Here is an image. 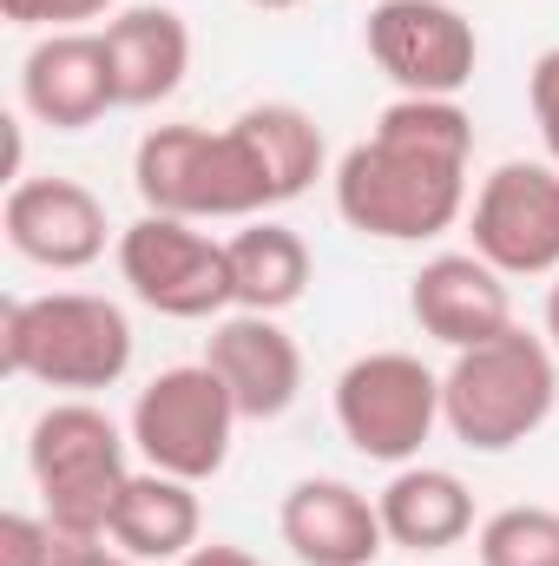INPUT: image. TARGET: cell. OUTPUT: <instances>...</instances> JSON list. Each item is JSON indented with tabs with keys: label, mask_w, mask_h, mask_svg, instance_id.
<instances>
[{
	"label": "cell",
	"mask_w": 559,
	"mask_h": 566,
	"mask_svg": "<svg viewBox=\"0 0 559 566\" xmlns=\"http://www.w3.org/2000/svg\"><path fill=\"white\" fill-rule=\"evenodd\" d=\"M547 336H553V349H559V283H553V296H547Z\"/></svg>",
	"instance_id": "cell-26"
},
{
	"label": "cell",
	"mask_w": 559,
	"mask_h": 566,
	"mask_svg": "<svg viewBox=\"0 0 559 566\" xmlns=\"http://www.w3.org/2000/svg\"><path fill=\"white\" fill-rule=\"evenodd\" d=\"M362 40L369 60L402 86V99H454L481 60L474 20L447 0H376Z\"/></svg>",
	"instance_id": "cell-10"
},
{
	"label": "cell",
	"mask_w": 559,
	"mask_h": 566,
	"mask_svg": "<svg viewBox=\"0 0 559 566\" xmlns=\"http://www.w3.org/2000/svg\"><path fill=\"white\" fill-rule=\"evenodd\" d=\"M119 277L133 283L145 310L158 316H178V323H204V316H224L238 310V290H231V251L218 238H204L191 218H158L145 211L139 224L119 231Z\"/></svg>",
	"instance_id": "cell-8"
},
{
	"label": "cell",
	"mask_w": 559,
	"mask_h": 566,
	"mask_svg": "<svg viewBox=\"0 0 559 566\" xmlns=\"http://www.w3.org/2000/svg\"><path fill=\"white\" fill-rule=\"evenodd\" d=\"M204 363L218 369V382L231 389L244 422H277V416H289V402L303 396V349H296V336L283 329L277 316H257V310L218 316Z\"/></svg>",
	"instance_id": "cell-13"
},
{
	"label": "cell",
	"mask_w": 559,
	"mask_h": 566,
	"mask_svg": "<svg viewBox=\"0 0 559 566\" xmlns=\"http://www.w3.org/2000/svg\"><path fill=\"white\" fill-rule=\"evenodd\" d=\"M27 468L53 527L113 541V507L133 481V461H126V434L106 409L53 402L27 434Z\"/></svg>",
	"instance_id": "cell-5"
},
{
	"label": "cell",
	"mask_w": 559,
	"mask_h": 566,
	"mask_svg": "<svg viewBox=\"0 0 559 566\" xmlns=\"http://www.w3.org/2000/svg\"><path fill=\"white\" fill-rule=\"evenodd\" d=\"M106 566H145V560H126V554H113V560H106Z\"/></svg>",
	"instance_id": "cell-28"
},
{
	"label": "cell",
	"mask_w": 559,
	"mask_h": 566,
	"mask_svg": "<svg viewBox=\"0 0 559 566\" xmlns=\"http://www.w3.org/2000/svg\"><path fill=\"white\" fill-rule=\"evenodd\" d=\"M133 185H139L145 211L158 218H257L283 205L277 198V178L264 165V145L251 139L244 119L231 126H151L133 151Z\"/></svg>",
	"instance_id": "cell-2"
},
{
	"label": "cell",
	"mask_w": 559,
	"mask_h": 566,
	"mask_svg": "<svg viewBox=\"0 0 559 566\" xmlns=\"http://www.w3.org/2000/svg\"><path fill=\"white\" fill-rule=\"evenodd\" d=\"M238 402L218 382L211 363H178L158 369L133 402V448L145 468L178 474V481H211L231 461V434H238Z\"/></svg>",
	"instance_id": "cell-6"
},
{
	"label": "cell",
	"mask_w": 559,
	"mask_h": 566,
	"mask_svg": "<svg viewBox=\"0 0 559 566\" xmlns=\"http://www.w3.org/2000/svg\"><path fill=\"white\" fill-rule=\"evenodd\" d=\"M0 231L13 258L40 271H86L106 258V238H113L106 205L80 178H13L0 205Z\"/></svg>",
	"instance_id": "cell-11"
},
{
	"label": "cell",
	"mask_w": 559,
	"mask_h": 566,
	"mask_svg": "<svg viewBox=\"0 0 559 566\" xmlns=\"http://www.w3.org/2000/svg\"><path fill=\"white\" fill-rule=\"evenodd\" d=\"M0 356L27 382L93 396L133 369V323L113 296H93V290L13 296L0 310Z\"/></svg>",
	"instance_id": "cell-4"
},
{
	"label": "cell",
	"mask_w": 559,
	"mask_h": 566,
	"mask_svg": "<svg viewBox=\"0 0 559 566\" xmlns=\"http://www.w3.org/2000/svg\"><path fill=\"white\" fill-rule=\"evenodd\" d=\"M559 349L534 329H500L474 349H454L441 376V422L474 454H507L540 434L559 402Z\"/></svg>",
	"instance_id": "cell-3"
},
{
	"label": "cell",
	"mask_w": 559,
	"mask_h": 566,
	"mask_svg": "<svg viewBox=\"0 0 559 566\" xmlns=\"http://www.w3.org/2000/svg\"><path fill=\"white\" fill-rule=\"evenodd\" d=\"M382 507V534L389 547H409V554H447L474 534V494L461 474L447 468H428V461H409L389 474V488L376 494Z\"/></svg>",
	"instance_id": "cell-17"
},
{
	"label": "cell",
	"mask_w": 559,
	"mask_h": 566,
	"mask_svg": "<svg viewBox=\"0 0 559 566\" xmlns=\"http://www.w3.org/2000/svg\"><path fill=\"white\" fill-rule=\"evenodd\" d=\"M198 527H204V507H198V481H178V474H158L139 468L113 507V547L126 560H184L198 547Z\"/></svg>",
	"instance_id": "cell-18"
},
{
	"label": "cell",
	"mask_w": 559,
	"mask_h": 566,
	"mask_svg": "<svg viewBox=\"0 0 559 566\" xmlns=\"http://www.w3.org/2000/svg\"><path fill=\"white\" fill-rule=\"evenodd\" d=\"M283 547L296 554L303 566H376L389 534H382V507L336 481V474H309L283 494Z\"/></svg>",
	"instance_id": "cell-14"
},
{
	"label": "cell",
	"mask_w": 559,
	"mask_h": 566,
	"mask_svg": "<svg viewBox=\"0 0 559 566\" xmlns=\"http://www.w3.org/2000/svg\"><path fill=\"white\" fill-rule=\"evenodd\" d=\"M113 0H0V13L13 20V27H80V20H99Z\"/></svg>",
	"instance_id": "cell-24"
},
{
	"label": "cell",
	"mask_w": 559,
	"mask_h": 566,
	"mask_svg": "<svg viewBox=\"0 0 559 566\" xmlns=\"http://www.w3.org/2000/svg\"><path fill=\"white\" fill-rule=\"evenodd\" d=\"M409 310H415L421 336H434L441 349H474L500 329H514V296H507V277L474 258V251H441L415 271V290H409Z\"/></svg>",
	"instance_id": "cell-15"
},
{
	"label": "cell",
	"mask_w": 559,
	"mask_h": 566,
	"mask_svg": "<svg viewBox=\"0 0 559 566\" xmlns=\"http://www.w3.org/2000/svg\"><path fill=\"white\" fill-rule=\"evenodd\" d=\"M257 13H289V7H303V0H251Z\"/></svg>",
	"instance_id": "cell-27"
},
{
	"label": "cell",
	"mask_w": 559,
	"mask_h": 566,
	"mask_svg": "<svg viewBox=\"0 0 559 566\" xmlns=\"http://www.w3.org/2000/svg\"><path fill=\"white\" fill-rule=\"evenodd\" d=\"M46 554H53L46 514H7L0 521V566H46Z\"/></svg>",
	"instance_id": "cell-23"
},
{
	"label": "cell",
	"mask_w": 559,
	"mask_h": 566,
	"mask_svg": "<svg viewBox=\"0 0 559 566\" xmlns=\"http://www.w3.org/2000/svg\"><path fill=\"white\" fill-rule=\"evenodd\" d=\"M481 566H559V507H500L474 534Z\"/></svg>",
	"instance_id": "cell-21"
},
{
	"label": "cell",
	"mask_w": 559,
	"mask_h": 566,
	"mask_svg": "<svg viewBox=\"0 0 559 566\" xmlns=\"http://www.w3.org/2000/svg\"><path fill=\"white\" fill-rule=\"evenodd\" d=\"M441 422V376L409 349H369L336 376V428L356 454L409 468Z\"/></svg>",
	"instance_id": "cell-7"
},
{
	"label": "cell",
	"mask_w": 559,
	"mask_h": 566,
	"mask_svg": "<svg viewBox=\"0 0 559 566\" xmlns=\"http://www.w3.org/2000/svg\"><path fill=\"white\" fill-rule=\"evenodd\" d=\"M106 60L119 106H158L191 73V27L171 7H126L106 20Z\"/></svg>",
	"instance_id": "cell-16"
},
{
	"label": "cell",
	"mask_w": 559,
	"mask_h": 566,
	"mask_svg": "<svg viewBox=\"0 0 559 566\" xmlns=\"http://www.w3.org/2000/svg\"><path fill=\"white\" fill-rule=\"evenodd\" d=\"M474 258L500 277H559V165L507 158L474 191Z\"/></svg>",
	"instance_id": "cell-9"
},
{
	"label": "cell",
	"mask_w": 559,
	"mask_h": 566,
	"mask_svg": "<svg viewBox=\"0 0 559 566\" xmlns=\"http://www.w3.org/2000/svg\"><path fill=\"white\" fill-rule=\"evenodd\" d=\"M244 126H251V139L264 145V165H271V178H277V198H303L316 178H323V126L303 113V106H289V99H264V106H251V113H238Z\"/></svg>",
	"instance_id": "cell-20"
},
{
	"label": "cell",
	"mask_w": 559,
	"mask_h": 566,
	"mask_svg": "<svg viewBox=\"0 0 559 566\" xmlns=\"http://www.w3.org/2000/svg\"><path fill=\"white\" fill-rule=\"evenodd\" d=\"M178 566H264V560H257V554H244V547H231V541H198Z\"/></svg>",
	"instance_id": "cell-25"
},
{
	"label": "cell",
	"mask_w": 559,
	"mask_h": 566,
	"mask_svg": "<svg viewBox=\"0 0 559 566\" xmlns=\"http://www.w3.org/2000/svg\"><path fill=\"white\" fill-rule=\"evenodd\" d=\"M527 106H534V126L547 139V158L559 165V46H547L527 73Z\"/></svg>",
	"instance_id": "cell-22"
},
{
	"label": "cell",
	"mask_w": 559,
	"mask_h": 566,
	"mask_svg": "<svg viewBox=\"0 0 559 566\" xmlns=\"http://www.w3.org/2000/svg\"><path fill=\"white\" fill-rule=\"evenodd\" d=\"M20 106H27L40 126H53V133H86V126H99V119L119 106L113 60H106V33H86V27L46 33V40L20 60Z\"/></svg>",
	"instance_id": "cell-12"
},
{
	"label": "cell",
	"mask_w": 559,
	"mask_h": 566,
	"mask_svg": "<svg viewBox=\"0 0 559 566\" xmlns=\"http://www.w3.org/2000/svg\"><path fill=\"white\" fill-rule=\"evenodd\" d=\"M474 119L454 99H395L376 133L336 158V211L376 244L441 238L467 205Z\"/></svg>",
	"instance_id": "cell-1"
},
{
	"label": "cell",
	"mask_w": 559,
	"mask_h": 566,
	"mask_svg": "<svg viewBox=\"0 0 559 566\" xmlns=\"http://www.w3.org/2000/svg\"><path fill=\"white\" fill-rule=\"evenodd\" d=\"M231 251V290H238V310H257V316H283L289 303H303L309 290V244L271 224V218H251L238 238H224Z\"/></svg>",
	"instance_id": "cell-19"
}]
</instances>
